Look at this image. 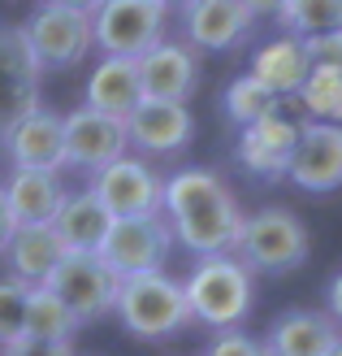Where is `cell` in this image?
I'll list each match as a JSON object with an SVG mask.
<instances>
[{"mask_svg": "<svg viewBox=\"0 0 342 356\" xmlns=\"http://www.w3.org/2000/svg\"><path fill=\"white\" fill-rule=\"evenodd\" d=\"M178 17H182V35L195 52H230L256 26L243 0H191Z\"/></svg>", "mask_w": 342, "mask_h": 356, "instance_id": "2e32d148", "label": "cell"}, {"mask_svg": "<svg viewBox=\"0 0 342 356\" xmlns=\"http://www.w3.org/2000/svg\"><path fill=\"white\" fill-rule=\"evenodd\" d=\"M342 334V326L320 309H291L282 313L264 334V352L268 356H325V348Z\"/></svg>", "mask_w": 342, "mask_h": 356, "instance_id": "ac0fdd59", "label": "cell"}, {"mask_svg": "<svg viewBox=\"0 0 342 356\" xmlns=\"http://www.w3.org/2000/svg\"><path fill=\"white\" fill-rule=\"evenodd\" d=\"M182 296H187L191 322H200L208 330H230L247 322L251 305H256V282L234 252H212L195 261V270L182 282Z\"/></svg>", "mask_w": 342, "mask_h": 356, "instance_id": "7a4b0ae2", "label": "cell"}, {"mask_svg": "<svg viewBox=\"0 0 342 356\" xmlns=\"http://www.w3.org/2000/svg\"><path fill=\"white\" fill-rule=\"evenodd\" d=\"M0 356H74V343H48V339H13L9 348H0Z\"/></svg>", "mask_w": 342, "mask_h": 356, "instance_id": "4dcf8cb0", "label": "cell"}, {"mask_svg": "<svg viewBox=\"0 0 342 356\" xmlns=\"http://www.w3.org/2000/svg\"><path fill=\"white\" fill-rule=\"evenodd\" d=\"M295 96H299L303 109H308L312 122H338L342 127V70L312 65Z\"/></svg>", "mask_w": 342, "mask_h": 356, "instance_id": "d4e9b609", "label": "cell"}, {"mask_svg": "<svg viewBox=\"0 0 342 356\" xmlns=\"http://www.w3.org/2000/svg\"><path fill=\"white\" fill-rule=\"evenodd\" d=\"M26 339H48V343H74L78 334V317L65 309V300L40 282V287H26V322H22Z\"/></svg>", "mask_w": 342, "mask_h": 356, "instance_id": "cb8c5ba5", "label": "cell"}, {"mask_svg": "<svg viewBox=\"0 0 342 356\" xmlns=\"http://www.w3.org/2000/svg\"><path fill=\"white\" fill-rule=\"evenodd\" d=\"M277 22L286 35H320L342 31V0H286L277 9Z\"/></svg>", "mask_w": 342, "mask_h": 356, "instance_id": "484cf974", "label": "cell"}, {"mask_svg": "<svg viewBox=\"0 0 342 356\" xmlns=\"http://www.w3.org/2000/svg\"><path fill=\"white\" fill-rule=\"evenodd\" d=\"M251 17H277V9L286 5V0H243Z\"/></svg>", "mask_w": 342, "mask_h": 356, "instance_id": "d6a6232c", "label": "cell"}, {"mask_svg": "<svg viewBox=\"0 0 342 356\" xmlns=\"http://www.w3.org/2000/svg\"><path fill=\"white\" fill-rule=\"evenodd\" d=\"M61 131H65V170H87L96 174L104 170L109 161H117V156H126L130 148H126V127L117 118L109 113H96V109H74L61 118Z\"/></svg>", "mask_w": 342, "mask_h": 356, "instance_id": "5bb4252c", "label": "cell"}, {"mask_svg": "<svg viewBox=\"0 0 342 356\" xmlns=\"http://www.w3.org/2000/svg\"><path fill=\"white\" fill-rule=\"evenodd\" d=\"M160 178L143 156H117L104 170L92 174V195L109 209V218H152L160 213Z\"/></svg>", "mask_w": 342, "mask_h": 356, "instance_id": "9c48e42d", "label": "cell"}, {"mask_svg": "<svg viewBox=\"0 0 342 356\" xmlns=\"http://www.w3.org/2000/svg\"><path fill=\"white\" fill-rule=\"evenodd\" d=\"M169 13L156 0H100L92 9V48L104 57H143L165 40Z\"/></svg>", "mask_w": 342, "mask_h": 356, "instance_id": "5b68a950", "label": "cell"}, {"mask_svg": "<svg viewBox=\"0 0 342 356\" xmlns=\"http://www.w3.org/2000/svg\"><path fill=\"white\" fill-rule=\"evenodd\" d=\"M22 35L35 52V61H40V70H74L92 52V13L40 5L22 22Z\"/></svg>", "mask_w": 342, "mask_h": 356, "instance_id": "52a82bcc", "label": "cell"}, {"mask_svg": "<svg viewBox=\"0 0 342 356\" xmlns=\"http://www.w3.org/2000/svg\"><path fill=\"white\" fill-rule=\"evenodd\" d=\"M139 100H143V87H139V70L130 57H104L92 70V79H87V109H96V113L126 122V113Z\"/></svg>", "mask_w": 342, "mask_h": 356, "instance_id": "603a6c76", "label": "cell"}, {"mask_svg": "<svg viewBox=\"0 0 342 356\" xmlns=\"http://www.w3.org/2000/svg\"><path fill=\"white\" fill-rule=\"evenodd\" d=\"M303 52H308V65H330L342 70V31H320V35H303Z\"/></svg>", "mask_w": 342, "mask_h": 356, "instance_id": "f546056e", "label": "cell"}, {"mask_svg": "<svg viewBox=\"0 0 342 356\" xmlns=\"http://www.w3.org/2000/svg\"><path fill=\"white\" fill-rule=\"evenodd\" d=\"M5 156L13 161V170H65V131H61V113L52 109H31L26 118H17L13 127L0 135Z\"/></svg>", "mask_w": 342, "mask_h": 356, "instance_id": "9a60e30c", "label": "cell"}, {"mask_svg": "<svg viewBox=\"0 0 342 356\" xmlns=\"http://www.w3.org/2000/svg\"><path fill=\"white\" fill-rule=\"evenodd\" d=\"M109 209H104L92 187L87 191H65V200L61 209L52 213V230H57V239L65 243V252H96L100 239H104V230H109Z\"/></svg>", "mask_w": 342, "mask_h": 356, "instance_id": "44dd1931", "label": "cell"}, {"mask_svg": "<svg viewBox=\"0 0 342 356\" xmlns=\"http://www.w3.org/2000/svg\"><path fill=\"white\" fill-rule=\"evenodd\" d=\"M0 257H5V265H9V278L26 282V287H40V282H48V274L61 265L65 243L57 239V230H52L48 222L44 226H17Z\"/></svg>", "mask_w": 342, "mask_h": 356, "instance_id": "d6986e66", "label": "cell"}, {"mask_svg": "<svg viewBox=\"0 0 342 356\" xmlns=\"http://www.w3.org/2000/svg\"><path fill=\"white\" fill-rule=\"evenodd\" d=\"M48 287L65 300V309L78 317V326H87L113 313L117 274H109V265L96 252H65L61 265L48 274Z\"/></svg>", "mask_w": 342, "mask_h": 356, "instance_id": "ba28073f", "label": "cell"}, {"mask_svg": "<svg viewBox=\"0 0 342 356\" xmlns=\"http://www.w3.org/2000/svg\"><path fill=\"white\" fill-rule=\"evenodd\" d=\"M117 322L135 334V339H173L191 326V309L182 296V282L169 278L165 270H148V274H130L117 278V300H113Z\"/></svg>", "mask_w": 342, "mask_h": 356, "instance_id": "3957f363", "label": "cell"}, {"mask_svg": "<svg viewBox=\"0 0 342 356\" xmlns=\"http://www.w3.org/2000/svg\"><path fill=\"white\" fill-rule=\"evenodd\" d=\"M204 356H268L260 339H251L243 326H230V330H217Z\"/></svg>", "mask_w": 342, "mask_h": 356, "instance_id": "f1b7e54d", "label": "cell"}, {"mask_svg": "<svg viewBox=\"0 0 342 356\" xmlns=\"http://www.w3.org/2000/svg\"><path fill=\"white\" fill-rule=\"evenodd\" d=\"M121 127H126V148H135L139 156H173L191 144L195 118L178 100H148L143 96L126 113Z\"/></svg>", "mask_w": 342, "mask_h": 356, "instance_id": "7c38bea8", "label": "cell"}, {"mask_svg": "<svg viewBox=\"0 0 342 356\" xmlns=\"http://www.w3.org/2000/svg\"><path fill=\"white\" fill-rule=\"evenodd\" d=\"M308 252H312L308 226L291 209H260L243 218L239 243H234V257L247 270H264V274H291L308 261Z\"/></svg>", "mask_w": 342, "mask_h": 356, "instance_id": "277c9868", "label": "cell"}, {"mask_svg": "<svg viewBox=\"0 0 342 356\" xmlns=\"http://www.w3.org/2000/svg\"><path fill=\"white\" fill-rule=\"evenodd\" d=\"M325 313H330L334 322L342 326V270L330 278V291H325Z\"/></svg>", "mask_w": 342, "mask_h": 356, "instance_id": "1f68e13d", "label": "cell"}, {"mask_svg": "<svg viewBox=\"0 0 342 356\" xmlns=\"http://www.w3.org/2000/svg\"><path fill=\"white\" fill-rule=\"evenodd\" d=\"M40 83L44 70L35 61L22 26H0V135L17 118L40 109Z\"/></svg>", "mask_w": 342, "mask_h": 356, "instance_id": "8fae6325", "label": "cell"}, {"mask_svg": "<svg viewBox=\"0 0 342 356\" xmlns=\"http://www.w3.org/2000/svg\"><path fill=\"white\" fill-rule=\"evenodd\" d=\"M22 322H26V282L5 274L0 278V348L22 339Z\"/></svg>", "mask_w": 342, "mask_h": 356, "instance_id": "83f0119b", "label": "cell"}, {"mask_svg": "<svg viewBox=\"0 0 342 356\" xmlns=\"http://www.w3.org/2000/svg\"><path fill=\"white\" fill-rule=\"evenodd\" d=\"M44 5H61V9H78V13H92L100 0H44Z\"/></svg>", "mask_w": 342, "mask_h": 356, "instance_id": "e575fe53", "label": "cell"}, {"mask_svg": "<svg viewBox=\"0 0 342 356\" xmlns=\"http://www.w3.org/2000/svg\"><path fill=\"white\" fill-rule=\"evenodd\" d=\"M0 191H5V204H9L17 226L52 222V213L65 200V183H61V174H52V170H13Z\"/></svg>", "mask_w": 342, "mask_h": 356, "instance_id": "ffe728a7", "label": "cell"}, {"mask_svg": "<svg viewBox=\"0 0 342 356\" xmlns=\"http://www.w3.org/2000/svg\"><path fill=\"white\" fill-rule=\"evenodd\" d=\"M221 104H225V118H230V122H239V127H251L256 118L273 113L282 100H277L273 92H268V87H264L260 79H251V74H239V79H234V83L225 87Z\"/></svg>", "mask_w": 342, "mask_h": 356, "instance_id": "4316f807", "label": "cell"}, {"mask_svg": "<svg viewBox=\"0 0 342 356\" xmlns=\"http://www.w3.org/2000/svg\"><path fill=\"white\" fill-rule=\"evenodd\" d=\"M13 230H17V222H13V213H9V204H5V191H0V252H5V243H9Z\"/></svg>", "mask_w": 342, "mask_h": 356, "instance_id": "836d02e7", "label": "cell"}, {"mask_svg": "<svg viewBox=\"0 0 342 356\" xmlns=\"http://www.w3.org/2000/svg\"><path fill=\"white\" fill-rule=\"evenodd\" d=\"M308 52H303V44H299V35H277V40H268V44H260L256 48V57H251V70L247 74L251 79H260L268 92H273L277 100L282 96H295L299 92V83L308 79Z\"/></svg>", "mask_w": 342, "mask_h": 356, "instance_id": "7402d4cb", "label": "cell"}, {"mask_svg": "<svg viewBox=\"0 0 342 356\" xmlns=\"http://www.w3.org/2000/svg\"><path fill=\"white\" fill-rule=\"evenodd\" d=\"M96 257L117 278L165 270L173 257V230L165 222V213H152V218H113L100 248H96Z\"/></svg>", "mask_w": 342, "mask_h": 356, "instance_id": "8992f818", "label": "cell"}, {"mask_svg": "<svg viewBox=\"0 0 342 356\" xmlns=\"http://www.w3.org/2000/svg\"><path fill=\"white\" fill-rule=\"evenodd\" d=\"M286 178L299 191L330 195L342 187V127L338 122H299V139L291 152Z\"/></svg>", "mask_w": 342, "mask_h": 356, "instance_id": "30bf717a", "label": "cell"}, {"mask_svg": "<svg viewBox=\"0 0 342 356\" xmlns=\"http://www.w3.org/2000/svg\"><path fill=\"white\" fill-rule=\"evenodd\" d=\"M156 5H160V9H165V13H182V9L191 5V0H156Z\"/></svg>", "mask_w": 342, "mask_h": 356, "instance_id": "d590c367", "label": "cell"}, {"mask_svg": "<svg viewBox=\"0 0 342 356\" xmlns=\"http://www.w3.org/2000/svg\"><path fill=\"white\" fill-rule=\"evenodd\" d=\"M295 139H299V122L282 118V109H273V113L256 118L251 127H243L239 161H243L247 174H256V178H286Z\"/></svg>", "mask_w": 342, "mask_h": 356, "instance_id": "e0dca14e", "label": "cell"}, {"mask_svg": "<svg viewBox=\"0 0 342 356\" xmlns=\"http://www.w3.org/2000/svg\"><path fill=\"white\" fill-rule=\"evenodd\" d=\"M160 213H165V222L173 230V243H182L195 257L234 252L243 218H247L239 209V195L225 187V178L204 165H187L165 178Z\"/></svg>", "mask_w": 342, "mask_h": 356, "instance_id": "6da1fadb", "label": "cell"}, {"mask_svg": "<svg viewBox=\"0 0 342 356\" xmlns=\"http://www.w3.org/2000/svg\"><path fill=\"white\" fill-rule=\"evenodd\" d=\"M325 356H342V334H338V339H334V343L325 348Z\"/></svg>", "mask_w": 342, "mask_h": 356, "instance_id": "8d00e7d4", "label": "cell"}, {"mask_svg": "<svg viewBox=\"0 0 342 356\" xmlns=\"http://www.w3.org/2000/svg\"><path fill=\"white\" fill-rule=\"evenodd\" d=\"M139 87L148 100H178L187 104L200 87V52L187 40H160L143 57H135Z\"/></svg>", "mask_w": 342, "mask_h": 356, "instance_id": "4fadbf2b", "label": "cell"}]
</instances>
